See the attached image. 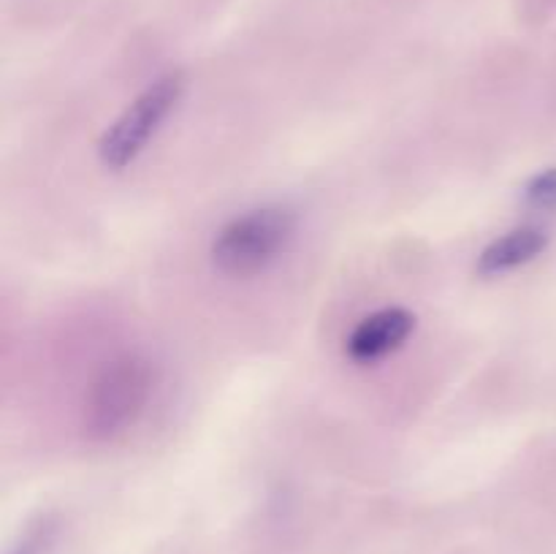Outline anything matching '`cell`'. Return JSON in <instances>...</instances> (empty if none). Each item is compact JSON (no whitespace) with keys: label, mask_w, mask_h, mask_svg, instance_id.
<instances>
[{"label":"cell","mask_w":556,"mask_h":554,"mask_svg":"<svg viewBox=\"0 0 556 554\" xmlns=\"http://www.w3.org/2000/svg\"><path fill=\"white\" fill-rule=\"evenodd\" d=\"M527 204L535 210H556V166L532 177L525 188Z\"/></svg>","instance_id":"6"},{"label":"cell","mask_w":556,"mask_h":554,"mask_svg":"<svg viewBox=\"0 0 556 554\" xmlns=\"http://www.w3.org/2000/svg\"><path fill=\"white\" fill-rule=\"evenodd\" d=\"M548 248V234L538 226H525L514 228L505 237L494 239L489 248H483V253L478 255V275L492 277V275H505L510 269H519V266L535 261L543 250Z\"/></svg>","instance_id":"5"},{"label":"cell","mask_w":556,"mask_h":554,"mask_svg":"<svg viewBox=\"0 0 556 554\" xmlns=\"http://www.w3.org/2000/svg\"><path fill=\"white\" fill-rule=\"evenodd\" d=\"M416 329V315L405 307H383L367 315L345 340V353L358 364L378 362L407 342Z\"/></svg>","instance_id":"4"},{"label":"cell","mask_w":556,"mask_h":554,"mask_svg":"<svg viewBox=\"0 0 556 554\" xmlns=\"http://www.w3.org/2000/svg\"><path fill=\"white\" fill-rule=\"evenodd\" d=\"M157 383L155 364L139 353H125L112 358L85 396V424L87 438L112 440L134 427L144 416Z\"/></svg>","instance_id":"1"},{"label":"cell","mask_w":556,"mask_h":554,"mask_svg":"<svg viewBox=\"0 0 556 554\" xmlns=\"http://www.w3.org/2000/svg\"><path fill=\"white\" fill-rule=\"evenodd\" d=\"M52 538H54V521L43 519L38 521L25 538H22L20 546H16L11 554H43L49 543H52Z\"/></svg>","instance_id":"7"},{"label":"cell","mask_w":556,"mask_h":554,"mask_svg":"<svg viewBox=\"0 0 556 554\" xmlns=\"http://www.w3.org/2000/svg\"><path fill=\"white\" fill-rule=\"evenodd\" d=\"M296 237V215L264 206L233 217L212 242V264L228 277H250L269 269Z\"/></svg>","instance_id":"2"},{"label":"cell","mask_w":556,"mask_h":554,"mask_svg":"<svg viewBox=\"0 0 556 554\" xmlns=\"http://www.w3.org/2000/svg\"><path fill=\"white\" fill-rule=\"evenodd\" d=\"M182 92L185 76L179 71L152 81L103 134L101 144H98V155H101L103 166L114 168V172L130 166L144 152L152 136L161 130L168 114L182 101Z\"/></svg>","instance_id":"3"}]
</instances>
